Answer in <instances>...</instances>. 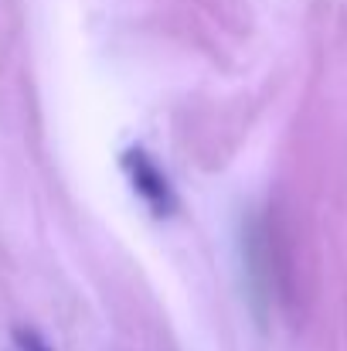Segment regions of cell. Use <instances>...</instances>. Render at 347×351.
<instances>
[{"instance_id": "1", "label": "cell", "mask_w": 347, "mask_h": 351, "mask_svg": "<svg viewBox=\"0 0 347 351\" xmlns=\"http://www.w3.org/2000/svg\"><path fill=\"white\" fill-rule=\"evenodd\" d=\"M123 171L136 191V198L157 215V219H167L177 212V198H174V188L167 181V174L160 171V164L143 150V147H129L123 154Z\"/></svg>"}, {"instance_id": "2", "label": "cell", "mask_w": 347, "mask_h": 351, "mask_svg": "<svg viewBox=\"0 0 347 351\" xmlns=\"http://www.w3.org/2000/svg\"><path fill=\"white\" fill-rule=\"evenodd\" d=\"M14 351H51V345H48L38 331L17 328V331H14Z\"/></svg>"}]
</instances>
